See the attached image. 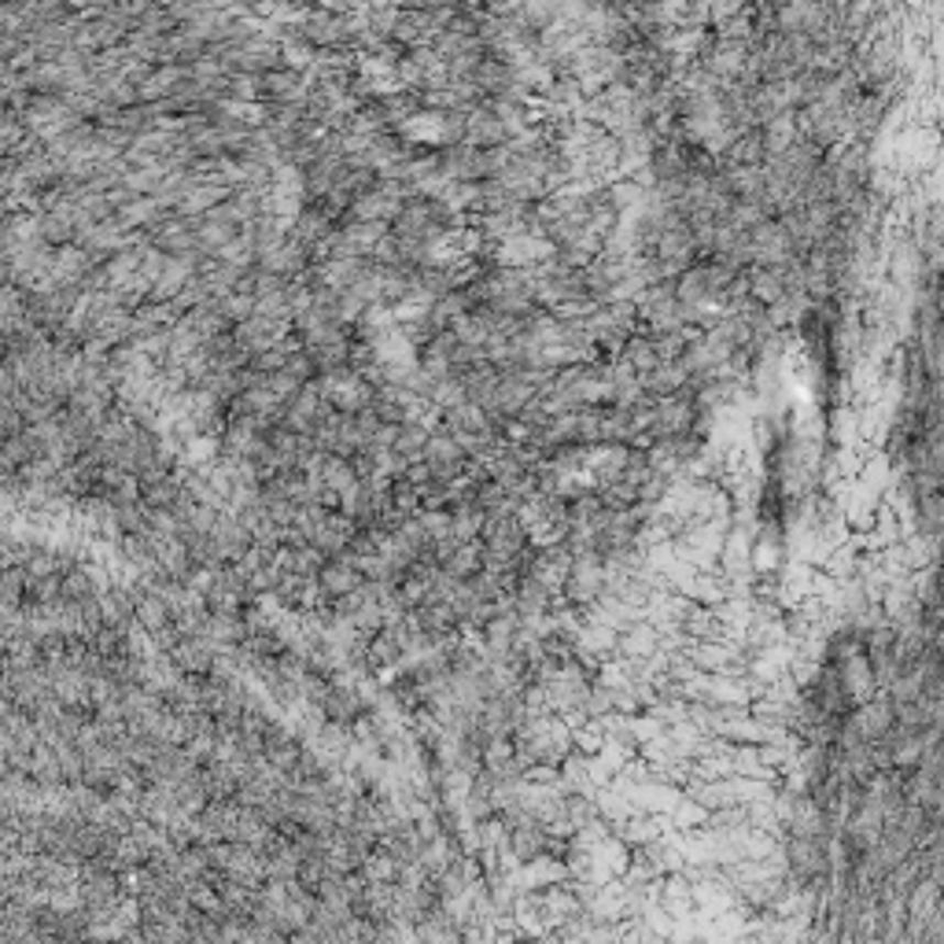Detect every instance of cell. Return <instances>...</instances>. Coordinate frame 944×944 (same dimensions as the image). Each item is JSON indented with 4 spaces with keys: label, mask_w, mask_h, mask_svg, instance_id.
I'll return each mask as SVG.
<instances>
[{
    "label": "cell",
    "mask_w": 944,
    "mask_h": 944,
    "mask_svg": "<svg viewBox=\"0 0 944 944\" xmlns=\"http://www.w3.org/2000/svg\"><path fill=\"white\" fill-rule=\"evenodd\" d=\"M421 461L436 480H450L465 469V450H461V443L450 432H436L432 439H428Z\"/></svg>",
    "instance_id": "6da1fadb"
}]
</instances>
